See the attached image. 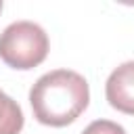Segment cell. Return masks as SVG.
<instances>
[{"label":"cell","instance_id":"1","mask_svg":"<svg viewBox=\"0 0 134 134\" xmlns=\"http://www.w3.org/2000/svg\"><path fill=\"white\" fill-rule=\"evenodd\" d=\"M29 103L40 124L63 128L86 111L90 103V88L77 71L54 69L44 73L31 86Z\"/></svg>","mask_w":134,"mask_h":134},{"label":"cell","instance_id":"2","mask_svg":"<svg viewBox=\"0 0 134 134\" xmlns=\"http://www.w3.org/2000/svg\"><path fill=\"white\" fill-rule=\"evenodd\" d=\"M48 36L34 21H15L0 34V59L13 69H34L48 54Z\"/></svg>","mask_w":134,"mask_h":134},{"label":"cell","instance_id":"3","mask_svg":"<svg viewBox=\"0 0 134 134\" xmlns=\"http://www.w3.org/2000/svg\"><path fill=\"white\" fill-rule=\"evenodd\" d=\"M105 96L113 109L134 115V61L121 63L111 71L105 86Z\"/></svg>","mask_w":134,"mask_h":134},{"label":"cell","instance_id":"4","mask_svg":"<svg viewBox=\"0 0 134 134\" xmlns=\"http://www.w3.org/2000/svg\"><path fill=\"white\" fill-rule=\"evenodd\" d=\"M23 130V111L8 94L0 90V134H19Z\"/></svg>","mask_w":134,"mask_h":134},{"label":"cell","instance_id":"5","mask_svg":"<svg viewBox=\"0 0 134 134\" xmlns=\"http://www.w3.org/2000/svg\"><path fill=\"white\" fill-rule=\"evenodd\" d=\"M82 134H126V130H124V126H119L111 119H96Z\"/></svg>","mask_w":134,"mask_h":134},{"label":"cell","instance_id":"6","mask_svg":"<svg viewBox=\"0 0 134 134\" xmlns=\"http://www.w3.org/2000/svg\"><path fill=\"white\" fill-rule=\"evenodd\" d=\"M0 13H2V0H0Z\"/></svg>","mask_w":134,"mask_h":134}]
</instances>
